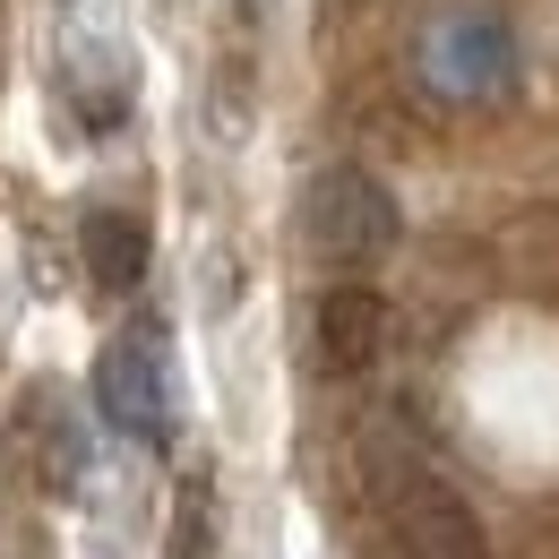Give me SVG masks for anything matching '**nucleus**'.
I'll list each match as a JSON object with an SVG mask.
<instances>
[{"label":"nucleus","mask_w":559,"mask_h":559,"mask_svg":"<svg viewBox=\"0 0 559 559\" xmlns=\"http://www.w3.org/2000/svg\"><path fill=\"white\" fill-rule=\"evenodd\" d=\"M207 551H215V499H207V474H190L173 499V559H207Z\"/></svg>","instance_id":"obj_9"},{"label":"nucleus","mask_w":559,"mask_h":559,"mask_svg":"<svg viewBox=\"0 0 559 559\" xmlns=\"http://www.w3.org/2000/svg\"><path fill=\"white\" fill-rule=\"evenodd\" d=\"M388 543H396V559H490L474 508L414 456L388 465Z\"/></svg>","instance_id":"obj_2"},{"label":"nucleus","mask_w":559,"mask_h":559,"mask_svg":"<svg viewBox=\"0 0 559 559\" xmlns=\"http://www.w3.org/2000/svg\"><path fill=\"white\" fill-rule=\"evenodd\" d=\"M421 70H430L439 95H508V78H516V35H508L490 9H456V17L430 26Z\"/></svg>","instance_id":"obj_4"},{"label":"nucleus","mask_w":559,"mask_h":559,"mask_svg":"<svg viewBox=\"0 0 559 559\" xmlns=\"http://www.w3.org/2000/svg\"><path fill=\"white\" fill-rule=\"evenodd\" d=\"M61 95L78 104V121H86L95 139L130 121V104H139V61H130V44H121L112 17H70V26H61Z\"/></svg>","instance_id":"obj_3"},{"label":"nucleus","mask_w":559,"mask_h":559,"mask_svg":"<svg viewBox=\"0 0 559 559\" xmlns=\"http://www.w3.org/2000/svg\"><path fill=\"white\" fill-rule=\"evenodd\" d=\"M78 250H86V276L104 284V293H130L146 276V224L130 207H95L78 224Z\"/></svg>","instance_id":"obj_8"},{"label":"nucleus","mask_w":559,"mask_h":559,"mask_svg":"<svg viewBox=\"0 0 559 559\" xmlns=\"http://www.w3.org/2000/svg\"><path fill=\"white\" fill-rule=\"evenodd\" d=\"M17 439L35 448L26 474L44 490H70L78 474H86V439H78V421L61 414V396H26V405H17Z\"/></svg>","instance_id":"obj_7"},{"label":"nucleus","mask_w":559,"mask_h":559,"mask_svg":"<svg viewBox=\"0 0 559 559\" xmlns=\"http://www.w3.org/2000/svg\"><path fill=\"white\" fill-rule=\"evenodd\" d=\"M396 233H405V207H396V190L379 173H361V164L310 173V190H301V241H310V259L370 267V259L396 250Z\"/></svg>","instance_id":"obj_1"},{"label":"nucleus","mask_w":559,"mask_h":559,"mask_svg":"<svg viewBox=\"0 0 559 559\" xmlns=\"http://www.w3.org/2000/svg\"><path fill=\"white\" fill-rule=\"evenodd\" d=\"M95 414H104V430L146 439V448H164V439H173L164 361H155V345H146V336H112V345L95 353Z\"/></svg>","instance_id":"obj_5"},{"label":"nucleus","mask_w":559,"mask_h":559,"mask_svg":"<svg viewBox=\"0 0 559 559\" xmlns=\"http://www.w3.org/2000/svg\"><path fill=\"white\" fill-rule=\"evenodd\" d=\"M310 353H319L328 379H361L388 353V301L370 284H328L319 310H310Z\"/></svg>","instance_id":"obj_6"}]
</instances>
